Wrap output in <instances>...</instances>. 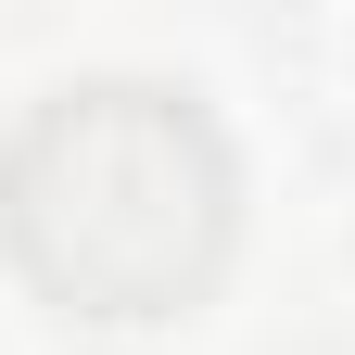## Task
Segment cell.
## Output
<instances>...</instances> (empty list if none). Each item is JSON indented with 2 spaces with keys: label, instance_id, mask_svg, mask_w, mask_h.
<instances>
[{
  "label": "cell",
  "instance_id": "obj_1",
  "mask_svg": "<svg viewBox=\"0 0 355 355\" xmlns=\"http://www.w3.org/2000/svg\"><path fill=\"white\" fill-rule=\"evenodd\" d=\"M0 241L76 318H178L229 266V140L191 89L89 76L13 127Z\"/></svg>",
  "mask_w": 355,
  "mask_h": 355
}]
</instances>
